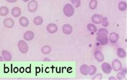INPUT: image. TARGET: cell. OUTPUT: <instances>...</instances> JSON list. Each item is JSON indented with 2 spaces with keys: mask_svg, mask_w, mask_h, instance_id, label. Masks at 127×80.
Wrapping results in <instances>:
<instances>
[{
  "mask_svg": "<svg viewBox=\"0 0 127 80\" xmlns=\"http://www.w3.org/2000/svg\"><path fill=\"white\" fill-rule=\"evenodd\" d=\"M63 12L66 16L67 17H70L74 14V9L70 4H66L64 7Z\"/></svg>",
  "mask_w": 127,
  "mask_h": 80,
  "instance_id": "cell-1",
  "label": "cell"
},
{
  "mask_svg": "<svg viewBox=\"0 0 127 80\" xmlns=\"http://www.w3.org/2000/svg\"><path fill=\"white\" fill-rule=\"evenodd\" d=\"M18 47L19 51L21 53L25 54L27 53L28 51V46L26 42L21 40L18 42Z\"/></svg>",
  "mask_w": 127,
  "mask_h": 80,
  "instance_id": "cell-2",
  "label": "cell"
},
{
  "mask_svg": "<svg viewBox=\"0 0 127 80\" xmlns=\"http://www.w3.org/2000/svg\"><path fill=\"white\" fill-rule=\"evenodd\" d=\"M112 66L114 71H118L122 69V63L118 59H114L113 61Z\"/></svg>",
  "mask_w": 127,
  "mask_h": 80,
  "instance_id": "cell-3",
  "label": "cell"
},
{
  "mask_svg": "<svg viewBox=\"0 0 127 80\" xmlns=\"http://www.w3.org/2000/svg\"><path fill=\"white\" fill-rule=\"evenodd\" d=\"M28 7L29 11L31 12H34L37 9V2L35 0H32L28 3Z\"/></svg>",
  "mask_w": 127,
  "mask_h": 80,
  "instance_id": "cell-4",
  "label": "cell"
},
{
  "mask_svg": "<svg viewBox=\"0 0 127 80\" xmlns=\"http://www.w3.org/2000/svg\"><path fill=\"white\" fill-rule=\"evenodd\" d=\"M47 29L48 32L51 34H54L57 31L58 27L56 24L54 23H51L47 26Z\"/></svg>",
  "mask_w": 127,
  "mask_h": 80,
  "instance_id": "cell-5",
  "label": "cell"
},
{
  "mask_svg": "<svg viewBox=\"0 0 127 80\" xmlns=\"http://www.w3.org/2000/svg\"><path fill=\"white\" fill-rule=\"evenodd\" d=\"M96 39L102 45H106L108 43V38L107 36H97Z\"/></svg>",
  "mask_w": 127,
  "mask_h": 80,
  "instance_id": "cell-6",
  "label": "cell"
},
{
  "mask_svg": "<svg viewBox=\"0 0 127 80\" xmlns=\"http://www.w3.org/2000/svg\"><path fill=\"white\" fill-rule=\"evenodd\" d=\"M102 17L98 14H95L92 17V20L93 23L96 24H100L102 22Z\"/></svg>",
  "mask_w": 127,
  "mask_h": 80,
  "instance_id": "cell-7",
  "label": "cell"
},
{
  "mask_svg": "<svg viewBox=\"0 0 127 80\" xmlns=\"http://www.w3.org/2000/svg\"><path fill=\"white\" fill-rule=\"evenodd\" d=\"M102 69L103 71L106 74H109L112 71V68L110 65L107 62H104L102 65Z\"/></svg>",
  "mask_w": 127,
  "mask_h": 80,
  "instance_id": "cell-8",
  "label": "cell"
},
{
  "mask_svg": "<svg viewBox=\"0 0 127 80\" xmlns=\"http://www.w3.org/2000/svg\"><path fill=\"white\" fill-rule=\"evenodd\" d=\"M62 30L65 34L69 35L72 32V27L69 24H66L63 27Z\"/></svg>",
  "mask_w": 127,
  "mask_h": 80,
  "instance_id": "cell-9",
  "label": "cell"
},
{
  "mask_svg": "<svg viewBox=\"0 0 127 80\" xmlns=\"http://www.w3.org/2000/svg\"><path fill=\"white\" fill-rule=\"evenodd\" d=\"M3 24L5 27L8 28H10L14 27V22L12 19L8 18L5 19L4 21Z\"/></svg>",
  "mask_w": 127,
  "mask_h": 80,
  "instance_id": "cell-10",
  "label": "cell"
},
{
  "mask_svg": "<svg viewBox=\"0 0 127 80\" xmlns=\"http://www.w3.org/2000/svg\"><path fill=\"white\" fill-rule=\"evenodd\" d=\"M34 34L31 31H27L25 32L24 35V39L27 41H30L34 39Z\"/></svg>",
  "mask_w": 127,
  "mask_h": 80,
  "instance_id": "cell-11",
  "label": "cell"
},
{
  "mask_svg": "<svg viewBox=\"0 0 127 80\" xmlns=\"http://www.w3.org/2000/svg\"><path fill=\"white\" fill-rule=\"evenodd\" d=\"M94 57L98 62H102L104 60V56L102 53L100 51H96L94 54Z\"/></svg>",
  "mask_w": 127,
  "mask_h": 80,
  "instance_id": "cell-12",
  "label": "cell"
},
{
  "mask_svg": "<svg viewBox=\"0 0 127 80\" xmlns=\"http://www.w3.org/2000/svg\"><path fill=\"white\" fill-rule=\"evenodd\" d=\"M119 38V35L116 32H112L109 35V40L112 43H116Z\"/></svg>",
  "mask_w": 127,
  "mask_h": 80,
  "instance_id": "cell-13",
  "label": "cell"
},
{
  "mask_svg": "<svg viewBox=\"0 0 127 80\" xmlns=\"http://www.w3.org/2000/svg\"><path fill=\"white\" fill-rule=\"evenodd\" d=\"M21 11V9L18 7H15L12 9L11 14L15 17H18L20 16Z\"/></svg>",
  "mask_w": 127,
  "mask_h": 80,
  "instance_id": "cell-14",
  "label": "cell"
},
{
  "mask_svg": "<svg viewBox=\"0 0 127 80\" xmlns=\"http://www.w3.org/2000/svg\"><path fill=\"white\" fill-rule=\"evenodd\" d=\"M2 54L5 60L6 61H10L11 60V55L9 52L5 50L2 51Z\"/></svg>",
  "mask_w": 127,
  "mask_h": 80,
  "instance_id": "cell-15",
  "label": "cell"
},
{
  "mask_svg": "<svg viewBox=\"0 0 127 80\" xmlns=\"http://www.w3.org/2000/svg\"><path fill=\"white\" fill-rule=\"evenodd\" d=\"M19 22L21 25L23 27H27L29 25L28 19L25 17H21L19 20Z\"/></svg>",
  "mask_w": 127,
  "mask_h": 80,
  "instance_id": "cell-16",
  "label": "cell"
},
{
  "mask_svg": "<svg viewBox=\"0 0 127 80\" xmlns=\"http://www.w3.org/2000/svg\"><path fill=\"white\" fill-rule=\"evenodd\" d=\"M81 73L84 75H87L89 73V67L87 65L84 64L82 65L80 67Z\"/></svg>",
  "mask_w": 127,
  "mask_h": 80,
  "instance_id": "cell-17",
  "label": "cell"
},
{
  "mask_svg": "<svg viewBox=\"0 0 127 80\" xmlns=\"http://www.w3.org/2000/svg\"><path fill=\"white\" fill-rule=\"evenodd\" d=\"M117 54L119 57L120 58H124L126 56V52L125 50L122 48H119L117 51Z\"/></svg>",
  "mask_w": 127,
  "mask_h": 80,
  "instance_id": "cell-18",
  "label": "cell"
},
{
  "mask_svg": "<svg viewBox=\"0 0 127 80\" xmlns=\"http://www.w3.org/2000/svg\"><path fill=\"white\" fill-rule=\"evenodd\" d=\"M9 12V10L6 6H2L0 8V15L1 16H5L7 15Z\"/></svg>",
  "mask_w": 127,
  "mask_h": 80,
  "instance_id": "cell-19",
  "label": "cell"
},
{
  "mask_svg": "<svg viewBox=\"0 0 127 80\" xmlns=\"http://www.w3.org/2000/svg\"><path fill=\"white\" fill-rule=\"evenodd\" d=\"M108 31L105 28H101L98 30L97 34V36H107L108 35Z\"/></svg>",
  "mask_w": 127,
  "mask_h": 80,
  "instance_id": "cell-20",
  "label": "cell"
},
{
  "mask_svg": "<svg viewBox=\"0 0 127 80\" xmlns=\"http://www.w3.org/2000/svg\"><path fill=\"white\" fill-rule=\"evenodd\" d=\"M51 52V48L49 46H44L41 49L42 53L44 54H49Z\"/></svg>",
  "mask_w": 127,
  "mask_h": 80,
  "instance_id": "cell-21",
  "label": "cell"
},
{
  "mask_svg": "<svg viewBox=\"0 0 127 80\" xmlns=\"http://www.w3.org/2000/svg\"><path fill=\"white\" fill-rule=\"evenodd\" d=\"M43 22V18L41 17L37 16L35 17L34 20V23L37 26L41 25Z\"/></svg>",
  "mask_w": 127,
  "mask_h": 80,
  "instance_id": "cell-22",
  "label": "cell"
},
{
  "mask_svg": "<svg viewBox=\"0 0 127 80\" xmlns=\"http://www.w3.org/2000/svg\"><path fill=\"white\" fill-rule=\"evenodd\" d=\"M88 29L91 32H96L97 31V29L96 26L92 23H89L87 26Z\"/></svg>",
  "mask_w": 127,
  "mask_h": 80,
  "instance_id": "cell-23",
  "label": "cell"
},
{
  "mask_svg": "<svg viewBox=\"0 0 127 80\" xmlns=\"http://www.w3.org/2000/svg\"><path fill=\"white\" fill-rule=\"evenodd\" d=\"M119 9L121 11H125L127 9V4L124 1H121L118 4Z\"/></svg>",
  "mask_w": 127,
  "mask_h": 80,
  "instance_id": "cell-24",
  "label": "cell"
},
{
  "mask_svg": "<svg viewBox=\"0 0 127 80\" xmlns=\"http://www.w3.org/2000/svg\"><path fill=\"white\" fill-rule=\"evenodd\" d=\"M97 5V0H91L89 3V7L92 10H94L96 8Z\"/></svg>",
  "mask_w": 127,
  "mask_h": 80,
  "instance_id": "cell-25",
  "label": "cell"
},
{
  "mask_svg": "<svg viewBox=\"0 0 127 80\" xmlns=\"http://www.w3.org/2000/svg\"><path fill=\"white\" fill-rule=\"evenodd\" d=\"M96 71V68L94 66L91 65L89 67V73L90 75H93Z\"/></svg>",
  "mask_w": 127,
  "mask_h": 80,
  "instance_id": "cell-26",
  "label": "cell"
},
{
  "mask_svg": "<svg viewBox=\"0 0 127 80\" xmlns=\"http://www.w3.org/2000/svg\"><path fill=\"white\" fill-rule=\"evenodd\" d=\"M73 5L76 8L79 7L81 4V0H70Z\"/></svg>",
  "mask_w": 127,
  "mask_h": 80,
  "instance_id": "cell-27",
  "label": "cell"
},
{
  "mask_svg": "<svg viewBox=\"0 0 127 80\" xmlns=\"http://www.w3.org/2000/svg\"><path fill=\"white\" fill-rule=\"evenodd\" d=\"M102 22L103 26L105 27H107L108 26L109 23H108L107 17H104V18H103Z\"/></svg>",
  "mask_w": 127,
  "mask_h": 80,
  "instance_id": "cell-28",
  "label": "cell"
},
{
  "mask_svg": "<svg viewBox=\"0 0 127 80\" xmlns=\"http://www.w3.org/2000/svg\"><path fill=\"white\" fill-rule=\"evenodd\" d=\"M102 78V75L101 73L98 74L93 78V80H101Z\"/></svg>",
  "mask_w": 127,
  "mask_h": 80,
  "instance_id": "cell-29",
  "label": "cell"
},
{
  "mask_svg": "<svg viewBox=\"0 0 127 80\" xmlns=\"http://www.w3.org/2000/svg\"><path fill=\"white\" fill-rule=\"evenodd\" d=\"M117 77L119 80H122L124 78L125 75L123 73L120 72V73H118V74H117Z\"/></svg>",
  "mask_w": 127,
  "mask_h": 80,
  "instance_id": "cell-30",
  "label": "cell"
},
{
  "mask_svg": "<svg viewBox=\"0 0 127 80\" xmlns=\"http://www.w3.org/2000/svg\"><path fill=\"white\" fill-rule=\"evenodd\" d=\"M6 0L8 2L13 3V2H16L17 0Z\"/></svg>",
  "mask_w": 127,
  "mask_h": 80,
  "instance_id": "cell-31",
  "label": "cell"
},
{
  "mask_svg": "<svg viewBox=\"0 0 127 80\" xmlns=\"http://www.w3.org/2000/svg\"><path fill=\"white\" fill-rule=\"evenodd\" d=\"M26 71L28 72V73L30 72H31V69H30V67H27V68L26 69Z\"/></svg>",
  "mask_w": 127,
  "mask_h": 80,
  "instance_id": "cell-32",
  "label": "cell"
},
{
  "mask_svg": "<svg viewBox=\"0 0 127 80\" xmlns=\"http://www.w3.org/2000/svg\"><path fill=\"white\" fill-rule=\"evenodd\" d=\"M24 71H25V70H24L23 67H21L20 70V72H21V73H23V72H24Z\"/></svg>",
  "mask_w": 127,
  "mask_h": 80,
  "instance_id": "cell-33",
  "label": "cell"
},
{
  "mask_svg": "<svg viewBox=\"0 0 127 80\" xmlns=\"http://www.w3.org/2000/svg\"><path fill=\"white\" fill-rule=\"evenodd\" d=\"M109 80H116V78H114V77H110V78H109Z\"/></svg>",
  "mask_w": 127,
  "mask_h": 80,
  "instance_id": "cell-34",
  "label": "cell"
},
{
  "mask_svg": "<svg viewBox=\"0 0 127 80\" xmlns=\"http://www.w3.org/2000/svg\"><path fill=\"white\" fill-rule=\"evenodd\" d=\"M18 71V68H17V67H15V69H14V71L15 72H17Z\"/></svg>",
  "mask_w": 127,
  "mask_h": 80,
  "instance_id": "cell-35",
  "label": "cell"
},
{
  "mask_svg": "<svg viewBox=\"0 0 127 80\" xmlns=\"http://www.w3.org/2000/svg\"><path fill=\"white\" fill-rule=\"evenodd\" d=\"M43 61H50V60L49 59H47V58H45V59H44V60H43Z\"/></svg>",
  "mask_w": 127,
  "mask_h": 80,
  "instance_id": "cell-36",
  "label": "cell"
},
{
  "mask_svg": "<svg viewBox=\"0 0 127 80\" xmlns=\"http://www.w3.org/2000/svg\"><path fill=\"white\" fill-rule=\"evenodd\" d=\"M3 60H2V57H0V61H3Z\"/></svg>",
  "mask_w": 127,
  "mask_h": 80,
  "instance_id": "cell-37",
  "label": "cell"
},
{
  "mask_svg": "<svg viewBox=\"0 0 127 80\" xmlns=\"http://www.w3.org/2000/svg\"><path fill=\"white\" fill-rule=\"evenodd\" d=\"M23 1H25V2H27V1H28L30 0H23Z\"/></svg>",
  "mask_w": 127,
  "mask_h": 80,
  "instance_id": "cell-38",
  "label": "cell"
},
{
  "mask_svg": "<svg viewBox=\"0 0 127 80\" xmlns=\"http://www.w3.org/2000/svg\"></svg>",
  "mask_w": 127,
  "mask_h": 80,
  "instance_id": "cell-39",
  "label": "cell"
}]
</instances>
